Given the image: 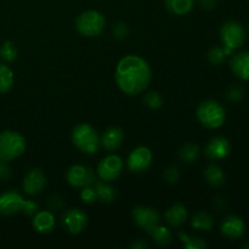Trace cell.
<instances>
[{
    "instance_id": "30bf717a",
    "label": "cell",
    "mask_w": 249,
    "mask_h": 249,
    "mask_svg": "<svg viewBox=\"0 0 249 249\" xmlns=\"http://www.w3.org/2000/svg\"><path fill=\"white\" fill-rule=\"evenodd\" d=\"M123 170V160L117 155H108L100 160L97 165V175L105 181H113Z\"/></svg>"
},
{
    "instance_id": "8d00e7d4",
    "label": "cell",
    "mask_w": 249,
    "mask_h": 249,
    "mask_svg": "<svg viewBox=\"0 0 249 249\" xmlns=\"http://www.w3.org/2000/svg\"><path fill=\"white\" fill-rule=\"evenodd\" d=\"M11 177V168L6 164V162L0 160V181L10 179Z\"/></svg>"
},
{
    "instance_id": "b9f144b4",
    "label": "cell",
    "mask_w": 249,
    "mask_h": 249,
    "mask_svg": "<svg viewBox=\"0 0 249 249\" xmlns=\"http://www.w3.org/2000/svg\"><path fill=\"white\" fill-rule=\"evenodd\" d=\"M248 29H249V27H248Z\"/></svg>"
},
{
    "instance_id": "8fae6325",
    "label": "cell",
    "mask_w": 249,
    "mask_h": 249,
    "mask_svg": "<svg viewBox=\"0 0 249 249\" xmlns=\"http://www.w3.org/2000/svg\"><path fill=\"white\" fill-rule=\"evenodd\" d=\"M26 199L17 191L10 190L0 195V214L5 216H11L23 212Z\"/></svg>"
},
{
    "instance_id": "ba28073f",
    "label": "cell",
    "mask_w": 249,
    "mask_h": 249,
    "mask_svg": "<svg viewBox=\"0 0 249 249\" xmlns=\"http://www.w3.org/2000/svg\"><path fill=\"white\" fill-rule=\"evenodd\" d=\"M152 160L153 156L150 148L146 147V146H139V147L134 148L130 155L128 156L126 167L131 173L141 174L151 167Z\"/></svg>"
},
{
    "instance_id": "d6986e66",
    "label": "cell",
    "mask_w": 249,
    "mask_h": 249,
    "mask_svg": "<svg viewBox=\"0 0 249 249\" xmlns=\"http://www.w3.org/2000/svg\"><path fill=\"white\" fill-rule=\"evenodd\" d=\"M187 209L182 203H174L167 209L164 214L165 221L170 228H180L187 219Z\"/></svg>"
},
{
    "instance_id": "e575fe53",
    "label": "cell",
    "mask_w": 249,
    "mask_h": 249,
    "mask_svg": "<svg viewBox=\"0 0 249 249\" xmlns=\"http://www.w3.org/2000/svg\"><path fill=\"white\" fill-rule=\"evenodd\" d=\"M48 206L51 211H61L65 207V202L60 195H51L48 199Z\"/></svg>"
},
{
    "instance_id": "60d3db41",
    "label": "cell",
    "mask_w": 249,
    "mask_h": 249,
    "mask_svg": "<svg viewBox=\"0 0 249 249\" xmlns=\"http://www.w3.org/2000/svg\"><path fill=\"white\" fill-rule=\"evenodd\" d=\"M242 248H245V249H249V242H248V243H245V245L242 246Z\"/></svg>"
},
{
    "instance_id": "7c38bea8",
    "label": "cell",
    "mask_w": 249,
    "mask_h": 249,
    "mask_svg": "<svg viewBox=\"0 0 249 249\" xmlns=\"http://www.w3.org/2000/svg\"><path fill=\"white\" fill-rule=\"evenodd\" d=\"M62 225L72 235L82 232L88 225V215L79 208H71L63 213Z\"/></svg>"
},
{
    "instance_id": "484cf974",
    "label": "cell",
    "mask_w": 249,
    "mask_h": 249,
    "mask_svg": "<svg viewBox=\"0 0 249 249\" xmlns=\"http://www.w3.org/2000/svg\"><path fill=\"white\" fill-rule=\"evenodd\" d=\"M233 50L230 48H226V46H215V48H212L211 50L208 51V55H207V58H208L209 63L214 66H219L221 63L225 62L226 57L230 55H232Z\"/></svg>"
},
{
    "instance_id": "ac0fdd59",
    "label": "cell",
    "mask_w": 249,
    "mask_h": 249,
    "mask_svg": "<svg viewBox=\"0 0 249 249\" xmlns=\"http://www.w3.org/2000/svg\"><path fill=\"white\" fill-rule=\"evenodd\" d=\"M55 215L50 211H39L33 215L32 225L39 233H50L55 229Z\"/></svg>"
},
{
    "instance_id": "3957f363",
    "label": "cell",
    "mask_w": 249,
    "mask_h": 249,
    "mask_svg": "<svg viewBox=\"0 0 249 249\" xmlns=\"http://www.w3.org/2000/svg\"><path fill=\"white\" fill-rule=\"evenodd\" d=\"M197 119L203 126L208 129H218L224 124L226 112L223 105L216 100H206L197 107Z\"/></svg>"
},
{
    "instance_id": "74e56055",
    "label": "cell",
    "mask_w": 249,
    "mask_h": 249,
    "mask_svg": "<svg viewBox=\"0 0 249 249\" xmlns=\"http://www.w3.org/2000/svg\"><path fill=\"white\" fill-rule=\"evenodd\" d=\"M198 5L206 11H212L218 6V0H198Z\"/></svg>"
},
{
    "instance_id": "7a4b0ae2",
    "label": "cell",
    "mask_w": 249,
    "mask_h": 249,
    "mask_svg": "<svg viewBox=\"0 0 249 249\" xmlns=\"http://www.w3.org/2000/svg\"><path fill=\"white\" fill-rule=\"evenodd\" d=\"M72 142L80 152L85 155H95L101 147V141L94 126L88 123H80L72 130Z\"/></svg>"
},
{
    "instance_id": "6da1fadb",
    "label": "cell",
    "mask_w": 249,
    "mask_h": 249,
    "mask_svg": "<svg viewBox=\"0 0 249 249\" xmlns=\"http://www.w3.org/2000/svg\"><path fill=\"white\" fill-rule=\"evenodd\" d=\"M116 82L126 95H139L145 91L152 80V71L147 61L136 55L124 56L116 68Z\"/></svg>"
},
{
    "instance_id": "d6a6232c",
    "label": "cell",
    "mask_w": 249,
    "mask_h": 249,
    "mask_svg": "<svg viewBox=\"0 0 249 249\" xmlns=\"http://www.w3.org/2000/svg\"><path fill=\"white\" fill-rule=\"evenodd\" d=\"M163 178L167 181V184L174 185L177 184L180 180V170L177 165H170L167 169L164 170V174H163Z\"/></svg>"
},
{
    "instance_id": "f546056e",
    "label": "cell",
    "mask_w": 249,
    "mask_h": 249,
    "mask_svg": "<svg viewBox=\"0 0 249 249\" xmlns=\"http://www.w3.org/2000/svg\"><path fill=\"white\" fill-rule=\"evenodd\" d=\"M143 102H145L148 108L158 109L163 106V97L160 96V92L150 91L143 97Z\"/></svg>"
},
{
    "instance_id": "277c9868",
    "label": "cell",
    "mask_w": 249,
    "mask_h": 249,
    "mask_svg": "<svg viewBox=\"0 0 249 249\" xmlns=\"http://www.w3.org/2000/svg\"><path fill=\"white\" fill-rule=\"evenodd\" d=\"M26 150V139L17 131L5 130L0 133V160L10 162L19 157Z\"/></svg>"
},
{
    "instance_id": "5bb4252c",
    "label": "cell",
    "mask_w": 249,
    "mask_h": 249,
    "mask_svg": "<svg viewBox=\"0 0 249 249\" xmlns=\"http://www.w3.org/2000/svg\"><path fill=\"white\" fill-rule=\"evenodd\" d=\"M230 150L231 145L228 139L224 138V136H214L207 143L204 153L209 160H219L228 157Z\"/></svg>"
},
{
    "instance_id": "8992f818",
    "label": "cell",
    "mask_w": 249,
    "mask_h": 249,
    "mask_svg": "<svg viewBox=\"0 0 249 249\" xmlns=\"http://www.w3.org/2000/svg\"><path fill=\"white\" fill-rule=\"evenodd\" d=\"M221 43L232 50L241 48L246 41V32L237 21H226L220 29Z\"/></svg>"
},
{
    "instance_id": "9a60e30c",
    "label": "cell",
    "mask_w": 249,
    "mask_h": 249,
    "mask_svg": "<svg viewBox=\"0 0 249 249\" xmlns=\"http://www.w3.org/2000/svg\"><path fill=\"white\" fill-rule=\"evenodd\" d=\"M223 236L228 240H238L243 236L246 231V224L240 216L229 215L224 219L220 226Z\"/></svg>"
},
{
    "instance_id": "52a82bcc",
    "label": "cell",
    "mask_w": 249,
    "mask_h": 249,
    "mask_svg": "<svg viewBox=\"0 0 249 249\" xmlns=\"http://www.w3.org/2000/svg\"><path fill=\"white\" fill-rule=\"evenodd\" d=\"M66 181L75 189L92 186L97 181L95 172L89 167L74 164L66 172Z\"/></svg>"
},
{
    "instance_id": "f35d334b",
    "label": "cell",
    "mask_w": 249,
    "mask_h": 249,
    "mask_svg": "<svg viewBox=\"0 0 249 249\" xmlns=\"http://www.w3.org/2000/svg\"><path fill=\"white\" fill-rule=\"evenodd\" d=\"M130 248L131 249H143V248H148V245L143 240H136L131 243Z\"/></svg>"
},
{
    "instance_id": "4dcf8cb0",
    "label": "cell",
    "mask_w": 249,
    "mask_h": 249,
    "mask_svg": "<svg viewBox=\"0 0 249 249\" xmlns=\"http://www.w3.org/2000/svg\"><path fill=\"white\" fill-rule=\"evenodd\" d=\"M112 34H113V36L116 39L123 40V39H126L129 36L130 28H129V26L126 23L118 21L116 23H113V26H112Z\"/></svg>"
},
{
    "instance_id": "1f68e13d",
    "label": "cell",
    "mask_w": 249,
    "mask_h": 249,
    "mask_svg": "<svg viewBox=\"0 0 249 249\" xmlns=\"http://www.w3.org/2000/svg\"><path fill=\"white\" fill-rule=\"evenodd\" d=\"M226 97L231 102H238L245 97V89L241 85H232L226 91Z\"/></svg>"
},
{
    "instance_id": "f1b7e54d",
    "label": "cell",
    "mask_w": 249,
    "mask_h": 249,
    "mask_svg": "<svg viewBox=\"0 0 249 249\" xmlns=\"http://www.w3.org/2000/svg\"><path fill=\"white\" fill-rule=\"evenodd\" d=\"M18 56V49H17L16 44L14 41H5L2 45L0 46V57L5 61V62H12Z\"/></svg>"
},
{
    "instance_id": "ab89813d",
    "label": "cell",
    "mask_w": 249,
    "mask_h": 249,
    "mask_svg": "<svg viewBox=\"0 0 249 249\" xmlns=\"http://www.w3.org/2000/svg\"><path fill=\"white\" fill-rule=\"evenodd\" d=\"M214 206H215L219 211H221V209H224L226 207V201L224 198H221V197H216V198L214 199Z\"/></svg>"
},
{
    "instance_id": "d4e9b609",
    "label": "cell",
    "mask_w": 249,
    "mask_h": 249,
    "mask_svg": "<svg viewBox=\"0 0 249 249\" xmlns=\"http://www.w3.org/2000/svg\"><path fill=\"white\" fill-rule=\"evenodd\" d=\"M199 157V147L196 143L187 142L179 150V158L185 164H192Z\"/></svg>"
},
{
    "instance_id": "603a6c76",
    "label": "cell",
    "mask_w": 249,
    "mask_h": 249,
    "mask_svg": "<svg viewBox=\"0 0 249 249\" xmlns=\"http://www.w3.org/2000/svg\"><path fill=\"white\" fill-rule=\"evenodd\" d=\"M195 0H165V7L168 11L177 16L187 15L194 9Z\"/></svg>"
},
{
    "instance_id": "836d02e7",
    "label": "cell",
    "mask_w": 249,
    "mask_h": 249,
    "mask_svg": "<svg viewBox=\"0 0 249 249\" xmlns=\"http://www.w3.org/2000/svg\"><path fill=\"white\" fill-rule=\"evenodd\" d=\"M80 198L84 203L91 204L96 201V192H95V189H92L91 186L83 187L82 191H80Z\"/></svg>"
},
{
    "instance_id": "7402d4cb",
    "label": "cell",
    "mask_w": 249,
    "mask_h": 249,
    "mask_svg": "<svg viewBox=\"0 0 249 249\" xmlns=\"http://www.w3.org/2000/svg\"><path fill=\"white\" fill-rule=\"evenodd\" d=\"M148 235L151 236V238L153 240V242L156 245L160 246V247H164V246H168L172 243L173 241V233L167 226H163L158 224L157 226L152 229V230L148 231Z\"/></svg>"
},
{
    "instance_id": "4fadbf2b",
    "label": "cell",
    "mask_w": 249,
    "mask_h": 249,
    "mask_svg": "<svg viewBox=\"0 0 249 249\" xmlns=\"http://www.w3.org/2000/svg\"><path fill=\"white\" fill-rule=\"evenodd\" d=\"M46 186V177L39 168L29 170L23 179V191L29 196L39 195Z\"/></svg>"
},
{
    "instance_id": "2e32d148",
    "label": "cell",
    "mask_w": 249,
    "mask_h": 249,
    "mask_svg": "<svg viewBox=\"0 0 249 249\" xmlns=\"http://www.w3.org/2000/svg\"><path fill=\"white\" fill-rule=\"evenodd\" d=\"M124 140V133L121 128L117 126H111L107 130L104 131V134L100 138L101 146L108 152H114L122 146Z\"/></svg>"
},
{
    "instance_id": "4316f807",
    "label": "cell",
    "mask_w": 249,
    "mask_h": 249,
    "mask_svg": "<svg viewBox=\"0 0 249 249\" xmlns=\"http://www.w3.org/2000/svg\"><path fill=\"white\" fill-rule=\"evenodd\" d=\"M14 85V73L7 65L0 63V94L10 91Z\"/></svg>"
},
{
    "instance_id": "5b68a950",
    "label": "cell",
    "mask_w": 249,
    "mask_h": 249,
    "mask_svg": "<svg viewBox=\"0 0 249 249\" xmlns=\"http://www.w3.org/2000/svg\"><path fill=\"white\" fill-rule=\"evenodd\" d=\"M106 26L105 16L95 10H88L82 12L75 19V28L84 36H97L104 32Z\"/></svg>"
},
{
    "instance_id": "83f0119b",
    "label": "cell",
    "mask_w": 249,
    "mask_h": 249,
    "mask_svg": "<svg viewBox=\"0 0 249 249\" xmlns=\"http://www.w3.org/2000/svg\"><path fill=\"white\" fill-rule=\"evenodd\" d=\"M179 237L182 242V247L185 249H207L208 245H207L206 241L201 237H190L186 233L179 232Z\"/></svg>"
},
{
    "instance_id": "d590c367",
    "label": "cell",
    "mask_w": 249,
    "mask_h": 249,
    "mask_svg": "<svg viewBox=\"0 0 249 249\" xmlns=\"http://www.w3.org/2000/svg\"><path fill=\"white\" fill-rule=\"evenodd\" d=\"M36 212H38V203H36L34 201H26L22 213L27 216H33Z\"/></svg>"
},
{
    "instance_id": "cb8c5ba5",
    "label": "cell",
    "mask_w": 249,
    "mask_h": 249,
    "mask_svg": "<svg viewBox=\"0 0 249 249\" xmlns=\"http://www.w3.org/2000/svg\"><path fill=\"white\" fill-rule=\"evenodd\" d=\"M214 225L213 218L207 212H198L194 215L191 220V226L195 230L198 231H209Z\"/></svg>"
},
{
    "instance_id": "44dd1931",
    "label": "cell",
    "mask_w": 249,
    "mask_h": 249,
    "mask_svg": "<svg viewBox=\"0 0 249 249\" xmlns=\"http://www.w3.org/2000/svg\"><path fill=\"white\" fill-rule=\"evenodd\" d=\"M95 192H96V198L102 203H111L114 201L117 196V191L108 181H96L95 182Z\"/></svg>"
},
{
    "instance_id": "e0dca14e",
    "label": "cell",
    "mask_w": 249,
    "mask_h": 249,
    "mask_svg": "<svg viewBox=\"0 0 249 249\" xmlns=\"http://www.w3.org/2000/svg\"><path fill=\"white\" fill-rule=\"evenodd\" d=\"M230 67L233 74L242 80H249V51H241L231 57Z\"/></svg>"
},
{
    "instance_id": "9c48e42d",
    "label": "cell",
    "mask_w": 249,
    "mask_h": 249,
    "mask_svg": "<svg viewBox=\"0 0 249 249\" xmlns=\"http://www.w3.org/2000/svg\"><path fill=\"white\" fill-rule=\"evenodd\" d=\"M133 220L139 228L148 232L152 230L155 226H157L160 223V214L158 213L157 209L147 206H136L133 209Z\"/></svg>"
},
{
    "instance_id": "ffe728a7",
    "label": "cell",
    "mask_w": 249,
    "mask_h": 249,
    "mask_svg": "<svg viewBox=\"0 0 249 249\" xmlns=\"http://www.w3.org/2000/svg\"><path fill=\"white\" fill-rule=\"evenodd\" d=\"M204 179L207 184L212 187H220L225 184V173L220 167L215 164H209L204 169Z\"/></svg>"
}]
</instances>
